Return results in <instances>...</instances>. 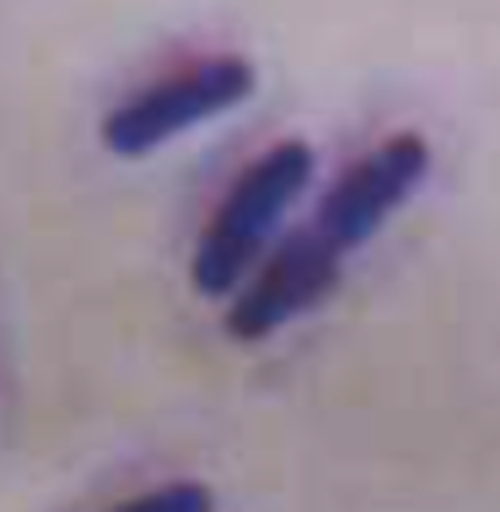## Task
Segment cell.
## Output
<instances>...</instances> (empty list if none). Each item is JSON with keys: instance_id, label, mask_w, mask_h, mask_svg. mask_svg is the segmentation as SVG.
Segmentation results:
<instances>
[{"instance_id": "6da1fadb", "label": "cell", "mask_w": 500, "mask_h": 512, "mask_svg": "<svg viewBox=\"0 0 500 512\" xmlns=\"http://www.w3.org/2000/svg\"><path fill=\"white\" fill-rule=\"evenodd\" d=\"M313 169L317 157L305 141H278L239 172L192 255V286L204 298H223L243 282L282 215L313 180Z\"/></svg>"}, {"instance_id": "7a4b0ae2", "label": "cell", "mask_w": 500, "mask_h": 512, "mask_svg": "<svg viewBox=\"0 0 500 512\" xmlns=\"http://www.w3.org/2000/svg\"><path fill=\"white\" fill-rule=\"evenodd\" d=\"M254 90V67L243 55H211L133 94L102 122V145L118 157H141L176 133L235 110Z\"/></svg>"}, {"instance_id": "3957f363", "label": "cell", "mask_w": 500, "mask_h": 512, "mask_svg": "<svg viewBox=\"0 0 500 512\" xmlns=\"http://www.w3.org/2000/svg\"><path fill=\"white\" fill-rule=\"evenodd\" d=\"M430 172V145L418 133H395L340 172L309 219L340 255L364 247Z\"/></svg>"}, {"instance_id": "277c9868", "label": "cell", "mask_w": 500, "mask_h": 512, "mask_svg": "<svg viewBox=\"0 0 500 512\" xmlns=\"http://www.w3.org/2000/svg\"><path fill=\"white\" fill-rule=\"evenodd\" d=\"M340 251L313 227H297L258 270V278L227 309V333L235 341H266L286 321L321 305L340 282Z\"/></svg>"}, {"instance_id": "5b68a950", "label": "cell", "mask_w": 500, "mask_h": 512, "mask_svg": "<svg viewBox=\"0 0 500 512\" xmlns=\"http://www.w3.org/2000/svg\"><path fill=\"white\" fill-rule=\"evenodd\" d=\"M118 509H129V512H200V509H211V493L204 485H196V481H168L161 489H153V493H141V497H129L122 501Z\"/></svg>"}]
</instances>
